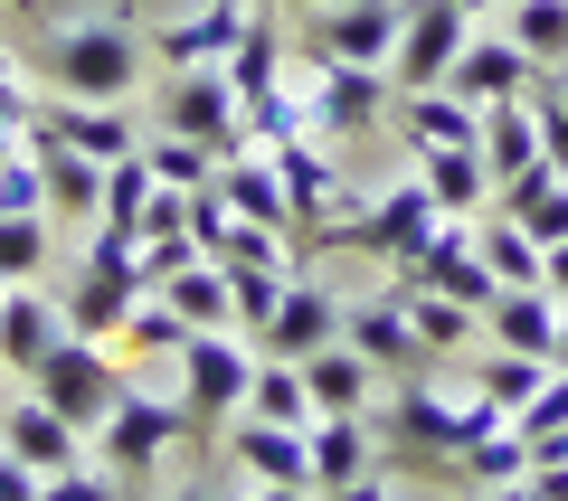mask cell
<instances>
[{
	"label": "cell",
	"mask_w": 568,
	"mask_h": 501,
	"mask_svg": "<svg viewBox=\"0 0 568 501\" xmlns=\"http://www.w3.org/2000/svg\"><path fill=\"white\" fill-rule=\"evenodd\" d=\"M398 20L407 0H332V10H304V29H294V48H304L313 67H388L398 58Z\"/></svg>",
	"instance_id": "obj_7"
},
{
	"label": "cell",
	"mask_w": 568,
	"mask_h": 501,
	"mask_svg": "<svg viewBox=\"0 0 568 501\" xmlns=\"http://www.w3.org/2000/svg\"><path fill=\"white\" fill-rule=\"evenodd\" d=\"M48 275V208H0V284Z\"/></svg>",
	"instance_id": "obj_34"
},
{
	"label": "cell",
	"mask_w": 568,
	"mask_h": 501,
	"mask_svg": "<svg viewBox=\"0 0 568 501\" xmlns=\"http://www.w3.org/2000/svg\"><path fill=\"white\" fill-rule=\"evenodd\" d=\"M493 501H540V492H530V473H521V482H493Z\"/></svg>",
	"instance_id": "obj_50"
},
{
	"label": "cell",
	"mask_w": 568,
	"mask_h": 501,
	"mask_svg": "<svg viewBox=\"0 0 568 501\" xmlns=\"http://www.w3.org/2000/svg\"><path fill=\"white\" fill-rule=\"evenodd\" d=\"M540 114H530V95H511V104H484V171H493V190H511L521 171H540Z\"/></svg>",
	"instance_id": "obj_24"
},
{
	"label": "cell",
	"mask_w": 568,
	"mask_h": 501,
	"mask_svg": "<svg viewBox=\"0 0 568 501\" xmlns=\"http://www.w3.org/2000/svg\"><path fill=\"white\" fill-rule=\"evenodd\" d=\"M142 161H152V181H171V190H209L219 181V152L190 142V133H142Z\"/></svg>",
	"instance_id": "obj_36"
},
{
	"label": "cell",
	"mask_w": 568,
	"mask_h": 501,
	"mask_svg": "<svg viewBox=\"0 0 568 501\" xmlns=\"http://www.w3.org/2000/svg\"><path fill=\"white\" fill-rule=\"evenodd\" d=\"M0 294H10V284H0Z\"/></svg>",
	"instance_id": "obj_55"
},
{
	"label": "cell",
	"mask_w": 568,
	"mask_h": 501,
	"mask_svg": "<svg viewBox=\"0 0 568 501\" xmlns=\"http://www.w3.org/2000/svg\"><path fill=\"white\" fill-rule=\"evenodd\" d=\"M549 360H530V350H493V360H474V398H493L503 417H521L530 398H540Z\"/></svg>",
	"instance_id": "obj_32"
},
{
	"label": "cell",
	"mask_w": 568,
	"mask_h": 501,
	"mask_svg": "<svg viewBox=\"0 0 568 501\" xmlns=\"http://www.w3.org/2000/svg\"><path fill=\"white\" fill-rule=\"evenodd\" d=\"M181 407H190V444H209L219 426L246 417V388H256V350L246 331H190L181 341Z\"/></svg>",
	"instance_id": "obj_4"
},
{
	"label": "cell",
	"mask_w": 568,
	"mask_h": 501,
	"mask_svg": "<svg viewBox=\"0 0 568 501\" xmlns=\"http://www.w3.org/2000/svg\"><path fill=\"white\" fill-rule=\"evenodd\" d=\"M511 39L530 48L540 67H568V0H511Z\"/></svg>",
	"instance_id": "obj_38"
},
{
	"label": "cell",
	"mask_w": 568,
	"mask_h": 501,
	"mask_svg": "<svg viewBox=\"0 0 568 501\" xmlns=\"http://www.w3.org/2000/svg\"><path fill=\"white\" fill-rule=\"evenodd\" d=\"M29 388H39L58 417H77L85 436H95L104 417H114V398H123V369H114V350L104 341H85V331H67L58 350H48L39 369H29Z\"/></svg>",
	"instance_id": "obj_8"
},
{
	"label": "cell",
	"mask_w": 568,
	"mask_h": 501,
	"mask_svg": "<svg viewBox=\"0 0 568 501\" xmlns=\"http://www.w3.org/2000/svg\"><path fill=\"white\" fill-rule=\"evenodd\" d=\"M0 444H10L20 463H39V473H67V463H85V426H77V417H58L39 388H29V398L0 417Z\"/></svg>",
	"instance_id": "obj_19"
},
{
	"label": "cell",
	"mask_w": 568,
	"mask_h": 501,
	"mask_svg": "<svg viewBox=\"0 0 568 501\" xmlns=\"http://www.w3.org/2000/svg\"><path fill=\"white\" fill-rule=\"evenodd\" d=\"M540 76H549V67L530 58L511 29H503V39H493V29H474V39L455 48V67H446V85H455L465 104H511V95H530Z\"/></svg>",
	"instance_id": "obj_14"
},
{
	"label": "cell",
	"mask_w": 568,
	"mask_h": 501,
	"mask_svg": "<svg viewBox=\"0 0 568 501\" xmlns=\"http://www.w3.org/2000/svg\"><path fill=\"white\" fill-rule=\"evenodd\" d=\"M284 58H294V39L275 29V10H246L237 48H227V76H237V104L265 95V85H284Z\"/></svg>",
	"instance_id": "obj_30"
},
{
	"label": "cell",
	"mask_w": 568,
	"mask_h": 501,
	"mask_svg": "<svg viewBox=\"0 0 568 501\" xmlns=\"http://www.w3.org/2000/svg\"><path fill=\"white\" fill-rule=\"evenodd\" d=\"M540 284L568 303V237H559V246H540Z\"/></svg>",
	"instance_id": "obj_46"
},
{
	"label": "cell",
	"mask_w": 568,
	"mask_h": 501,
	"mask_svg": "<svg viewBox=\"0 0 568 501\" xmlns=\"http://www.w3.org/2000/svg\"><path fill=\"white\" fill-rule=\"evenodd\" d=\"M0 10H20V20H39V0H0Z\"/></svg>",
	"instance_id": "obj_53"
},
{
	"label": "cell",
	"mask_w": 568,
	"mask_h": 501,
	"mask_svg": "<svg viewBox=\"0 0 568 501\" xmlns=\"http://www.w3.org/2000/svg\"><path fill=\"white\" fill-rule=\"evenodd\" d=\"M39 501H123V473L114 463H67V473H39Z\"/></svg>",
	"instance_id": "obj_42"
},
{
	"label": "cell",
	"mask_w": 568,
	"mask_h": 501,
	"mask_svg": "<svg viewBox=\"0 0 568 501\" xmlns=\"http://www.w3.org/2000/svg\"><path fill=\"white\" fill-rule=\"evenodd\" d=\"M58 341H67V303H48L39 284H10V294H0V369L29 379Z\"/></svg>",
	"instance_id": "obj_20"
},
{
	"label": "cell",
	"mask_w": 568,
	"mask_h": 501,
	"mask_svg": "<svg viewBox=\"0 0 568 501\" xmlns=\"http://www.w3.org/2000/svg\"><path fill=\"white\" fill-rule=\"evenodd\" d=\"M398 104V76L388 67H313V95H304V114H313V133L323 142H351V133H369V123Z\"/></svg>",
	"instance_id": "obj_12"
},
{
	"label": "cell",
	"mask_w": 568,
	"mask_h": 501,
	"mask_svg": "<svg viewBox=\"0 0 568 501\" xmlns=\"http://www.w3.org/2000/svg\"><path fill=\"white\" fill-rule=\"evenodd\" d=\"M152 237H190V190H152V200H142V246H152Z\"/></svg>",
	"instance_id": "obj_44"
},
{
	"label": "cell",
	"mask_w": 568,
	"mask_h": 501,
	"mask_svg": "<svg viewBox=\"0 0 568 501\" xmlns=\"http://www.w3.org/2000/svg\"><path fill=\"white\" fill-rule=\"evenodd\" d=\"M323 341H342V294L332 284H313V275H294L275 294V313L246 331V350L256 360H304V350H323Z\"/></svg>",
	"instance_id": "obj_11"
},
{
	"label": "cell",
	"mask_w": 568,
	"mask_h": 501,
	"mask_svg": "<svg viewBox=\"0 0 568 501\" xmlns=\"http://www.w3.org/2000/svg\"><path fill=\"white\" fill-rule=\"evenodd\" d=\"M388 275H398V284H417V294L474 303V313H484V303L503 294V275L484 265V246H474V227H465V218H446V227H436V237H426L407 265H388Z\"/></svg>",
	"instance_id": "obj_10"
},
{
	"label": "cell",
	"mask_w": 568,
	"mask_h": 501,
	"mask_svg": "<svg viewBox=\"0 0 568 501\" xmlns=\"http://www.w3.org/2000/svg\"><path fill=\"white\" fill-rule=\"evenodd\" d=\"M342 341L361 350L369 369H417V360H426V341H417V321H407V294H398V284H388V294L342 303Z\"/></svg>",
	"instance_id": "obj_18"
},
{
	"label": "cell",
	"mask_w": 568,
	"mask_h": 501,
	"mask_svg": "<svg viewBox=\"0 0 568 501\" xmlns=\"http://www.w3.org/2000/svg\"><path fill=\"white\" fill-rule=\"evenodd\" d=\"M152 133H190V142H209L219 161L256 142L227 67H171V76H162V104H152Z\"/></svg>",
	"instance_id": "obj_5"
},
{
	"label": "cell",
	"mask_w": 568,
	"mask_h": 501,
	"mask_svg": "<svg viewBox=\"0 0 568 501\" xmlns=\"http://www.w3.org/2000/svg\"><path fill=\"white\" fill-rule=\"evenodd\" d=\"M275 181H284V200H294V237H323V218H332V161H323V133H294V142H275ZM294 246V256H304Z\"/></svg>",
	"instance_id": "obj_22"
},
{
	"label": "cell",
	"mask_w": 568,
	"mask_h": 501,
	"mask_svg": "<svg viewBox=\"0 0 568 501\" xmlns=\"http://www.w3.org/2000/svg\"><path fill=\"white\" fill-rule=\"evenodd\" d=\"M20 67L48 85V95L123 104L142 76H152V48H142L133 20H77V29H39V48H29Z\"/></svg>",
	"instance_id": "obj_1"
},
{
	"label": "cell",
	"mask_w": 568,
	"mask_h": 501,
	"mask_svg": "<svg viewBox=\"0 0 568 501\" xmlns=\"http://www.w3.org/2000/svg\"><path fill=\"white\" fill-rule=\"evenodd\" d=\"M530 114H540V152L568 171V67H549V76L530 85Z\"/></svg>",
	"instance_id": "obj_41"
},
{
	"label": "cell",
	"mask_w": 568,
	"mask_h": 501,
	"mask_svg": "<svg viewBox=\"0 0 568 501\" xmlns=\"http://www.w3.org/2000/svg\"><path fill=\"white\" fill-rule=\"evenodd\" d=\"M246 29V0H200V10H181V20L142 29V48H152V67H227V48H237Z\"/></svg>",
	"instance_id": "obj_16"
},
{
	"label": "cell",
	"mask_w": 568,
	"mask_h": 501,
	"mask_svg": "<svg viewBox=\"0 0 568 501\" xmlns=\"http://www.w3.org/2000/svg\"><path fill=\"white\" fill-rule=\"evenodd\" d=\"M20 133H58V142H77L85 161H123V152H142V123L123 114V104H85V95H39Z\"/></svg>",
	"instance_id": "obj_15"
},
{
	"label": "cell",
	"mask_w": 568,
	"mask_h": 501,
	"mask_svg": "<svg viewBox=\"0 0 568 501\" xmlns=\"http://www.w3.org/2000/svg\"><path fill=\"white\" fill-rule=\"evenodd\" d=\"M0 208H48V190H39V161H29V142H0Z\"/></svg>",
	"instance_id": "obj_43"
},
{
	"label": "cell",
	"mask_w": 568,
	"mask_h": 501,
	"mask_svg": "<svg viewBox=\"0 0 568 501\" xmlns=\"http://www.w3.org/2000/svg\"><path fill=\"white\" fill-rule=\"evenodd\" d=\"M474 246H484V265H493L503 284H540V237H530L521 218H503V208H493V218H484V237H474Z\"/></svg>",
	"instance_id": "obj_37"
},
{
	"label": "cell",
	"mask_w": 568,
	"mask_h": 501,
	"mask_svg": "<svg viewBox=\"0 0 568 501\" xmlns=\"http://www.w3.org/2000/svg\"><path fill=\"white\" fill-rule=\"evenodd\" d=\"M549 369H568V303H559V350H549Z\"/></svg>",
	"instance_id": "obj_51"
},
{
	"label": "cell",
	"mask_w": 568,
	"mask_h": 501,
	"mask_svg": "<svg viewBox=\"0 0 568 501\" xmlns=\"http://www.w3.org/2000/svg\"><path fill=\"white\" fill-rule=\"evenodd\" d=\"M446 227V208H436V190L407 171V181H388V190H369L351 218H323V237L304 246V256H369V265H407L426 237Z\"/></svg>",
	"instance_id": "obj_3"
},
{
	"label": "cell",
	"mask_w": 568,
	"mask_h": 501,
	"mask_svg": "<svg viewBox=\"0 0 568 501\" xmlns=\"http://www.w3.org/2000/svg\"><path fill=\"white\" fill-rule=\"evenodd\" d=\"M388 284H398V275H388ZM398 294H407V321H417V341H426V350H465V341H474V321H484L474 303L417 294V284H398Z\"/></svg>",
	"instance_id": "obj_35"
},
{
	"label": "cell",
	"mask_w": 568,
	"mask_h": 501,
	"mask_svg": "<svg viewBox=\"0 0 568 501\" xmlns=\"http://www.w3.org/2000/svg\"><path fill=\"white\" fill-rule=\"evenodd\" d=\"M0 501H39V463H20L10 444H0Z\"/></svg>",
	"instance_id": "obj_45"
},
{
	"label": "cell",
	"mask_w": 568,
	"mask_h": 501,
	"mask_svg": "<svg viewBox=\"0 0 568 501\" xmlns=\"http://www.w3.org/2000/svg\"><path fill=\"white\" fill-rule=\"evenodd\" d=\"M246 417H275V426H313L323 407H313L304 369L294 360H256V388H246Z\"/></svg>",
	"instance_id": "obj_31"
},
{
	"label": "cell",
	"mask_w": 568,
	"mask_h": 501,
	"mask_svg": "<svg viewBox=\"0 0 568 501\" xmlns=\"http://www.w3.org/2000/svg\"><path fill=\"white\" fill-rule=\"evenodd\" d=\"M95 436H104V463H114L123 482H152V473H162V454H171V444H190V407H171V398H142V388L123 379L114 417H104Z\"/></svg>",
	"instance_id": "obj_9"
},
{
	"label": "cell",
	"mask_w": 568,
	"mask_h": 501,
	"mask_svg": "<svg viewBox=\"0 0 568 501\" xmlns=\"http://www.w3.org/2000/svg\"><path fill=\"white\" fill-rule=\"evenodd\" d=\"M484 321H493V350H530V360L559 350V294L549 284H503L484 303Z\"/></svg>",
	"instance_id": "obj_23"
},
{
	"label": "cell",
	"mask_w": 568,
	"mask_h": 501,
	"mask_svg": "<svg viewBox=\"0 0 568 501\" xmlns=\"http://www.w3.org/2000/svg\"><path fill=\"white\" fill-rule=\"evenodd\" d=\"M20 142H29V161H39L48 218H77V227H95V218H104V161H85L77 142H58V133H20Z\"/></svg>",
	"instance_id": "obj_17"
},
{
	"label": "cell",
	"mask_w": 568,
	"mask_h": 501,
	"mask_svg": "<svg viewBox=\"0 0 568 501\" xmlns=\"http://www.w3.org/2000/svg\"><path fill=\"white\" fill-rule=\"evenodd\" d=\"M227 454H237V473H256V482H304L313 492V436L304 426L246 417V426H227Z\"/></svg>",
	"instance_id": "obj_21"
},
{
	"label": "cell",
	"mask_w": 568,
	"mask_h": 501,
	"mask_svg": "<svg viewBox=\"0 0 568 501\" xmlns=\"http://www.w3.org/2000/svg\"><path fill=\"white\" fill-rule=\"evenodd\" d=\"M114 341H123V350H171V360H181V341H190V321L171 313V303H133V321H123Z\"/></svg>",
	"instance_id": "obj_40"
},
{
	"label": "cell",
	"mask_w": 568,
	"mask_h": 501,
	"mask_svg": "<svg viewBox=\"0 0 568 501\" xmlns=\"http://www.w3.org/2000/svg\"><path fill=\"white\" fill-rule=\"evenodd\" d=\"M407 171H417L426 190H436V208L446 218H474V208H493V171H484V152H407Z\"/></svg>",
	"instance_id": "obj_26"
},
{
	"label": "cell",
	"mask_w": 568,
	"mask_h": 501,
	"mask_svg": "<svg viewBox=\"0 0 568 501\" xmlns=\"http://www.w3.org/2000/svg\"><path fill=\"white\" fill-rule=\"evenodd\" d=\"M162 303L190 321V331H237V294H227V265L219 256H190L181 275L162 284Z\"/></svg>",
	"instance_id": "obj_27"
},
{
	"label": "cell",
	"mask_w": 568,
	"mask_h": 501,
	"mask_svg": "<svg viewBox=\"0 0 568 501\" xmlns=\"http://www.w3.org/2000/svg\"><path fill=\"white\" fill-rule=\"evenodd\" d=\"M521 473H530V436L521 426H493V436H474L465 454H455V482H484V492L493 482H521Z\"/></svg>",
	"instance_id": "obj_33"
},
{
	"label": "cell",
	"mask_w": 568,
	"mask_h": 501,
	"mask_svg": "<svg viewBox=\"0 0 568 501\" xmlns=\"http://www.w3.org/2000/svg\"><path fill=\"white\" fill-rule=\"evenodd\" d=\"M294 284V265L284 256H256V265H227V294H237V331H256L265 313H275V294Z\"/></svg>",
	"instance_id": "obj_39"
},
{
	"label": "cell",
	"mask_w": 568,
	"mask_h": 501,
	"mask_svg": "<svg viewBox=\"0 0 568 501\" xmlns=\"http://www.w3.org/2000/svg\"><path fill=\"white\" fill-rule=\"evenodd\" d=\"M493 426H511L493 398H436V388H398V398L369 417V436H379V454L417 463V473H455V454H465L474 436H493Z\"/></svg>",
	"instance_id": "obj_2"
},
{
	"label": "cell",
	"mask_w": 568,
	"mask_h": 501,
	"mask_svg": "<svg viewBox=\"0 0 568 501\" xmlns=\"http://www.w3.org/2000/svg\"><path fill=\"white\" fill-rule=\"evenodd\" d=\"M162 501H219V492H209V482H181V492H162Z\"/></svg>",
	"instance_id": "obj_52"
},
{
	"label": "cell",
	"mask_w": 568,
	"mask_h": 501,
	"mask_svg": "<svg viewBox=\"0 0 568 501\" xmlns=\"http://www.w3.org/2000/svg\"><path fill=\"white\" fill-rule=\"evenodd\" d=\"M493 208L521 218L540 246H559V237H568V171H559V161H540V171H521L511 190H493Z\"/></svg>",
	"instance_id": "obj_28"
},
{
	"label": "cell",
	"mask_w": 568,
	"mask_h": 501,
	"mask_svg": "<svg viewBox=\"0 0 568 501\" xmlns=\"http://www.w3.org/2000/svg\"><path fill=\"white\" fill-rule=\"evenodd\" d=\"M294 369H304V388H313V407H323V417H361V407H369V379H379V369H369L351 341H323V350H304Z\"/></svg>",
	"instance_id": "obj_25"
},
{
	"label": "cell",
	"mask_w": 568,
	"mask_h": 501,
	"mask_svg": "<svg viewBox=\"0 0 568 501\" xmlns=\"http://www.w3.org/2000/svg\"><path fill=\"white\" fill-rule=\"evenodd\" d=\"M313 492H332V482H361L369 463H379V436H369V417H313Z\"/></svg>",
	"instance_id": "obj_29"
},
{
	"label": "cell",
	"mask_w": 568,
	"mask_h": 501,
	"mask_svg": "<svg viewBox=\"0 0 568 501\" xmlns=\"http://www.w3.org/2000/svg\"><path fill=\"white\" fill-rule=\"evenodd\" d=\"M474 10L465 0H407V20H398V58H388V76L398 85H446V67H455V48L474 39Z\"/></svg>",
	"instance_id": "obj_13"
},
{
	"label": "cell",
	"mask_w": 568,
	"mask_h": 501,
	"mask_svg": "<svg viewBox=\"0 0 568 501\" xmlns=\"http://www.w3.org/2000/svg\"><path fill=\"white\" fill-rule=\"evenodd\" d=\"M246 501H313V492H304V482H256Z\"/></svg>",
	"instance_id": "obj_49"
},
{
	"label": "cell",
	"mask_w": 568,
	"mask_h": 501,
	"mask_svg": "<svg viewBox=\"0 0 568 501\" xmlns=\"http://www.w3.org/2000/svg\"><path fill=\"white\" fill-rule=\"evenodd\" d=\"M275 10H332V0H275Z\"/></svg>",
	"instance_id": "obj_54"
},
{
	"label": "cell",
	"mask_w": 568,
	"mask_h": 501,
	"mask_svg": "<svg viewBox=\"0 0 568 501\" xmlns=\"http://www.w3.org/2000/svg\"><path fill=\"white\" fill-rule=\"evenodd\" d=\"M530 492H540V501H568V463H530Z\"/></svg>",
	"instance_id": "obj_47"
},
{
	"label": "cell",
	"mask_w": 568,
	"mask_h": 501,
	"mask_svg": "<svg viewBox=\"0 0 568 501\" xmlns=\"http://www.w3.org/2000/svg\"><path fill=\"white\" fill-rule=\"evenodd\" d=\"M152 294V275H142V256L123 237H104L95 227V246H85V265H77V284H67V331H85V341H114L123 321H133V303Z\"/></svg>",
	"instance_id": "obj_6"
},
{
	"label": "cell",
	"mask_w": 568,
	"mask_h": 501,
	"mask_svg": "<svg viewBox=\"0 0 568 501\" xmlns=\"http://www.w3.org/2000/svg\"><path fill=\"white\" fill-rule=\"evenodd\" d=\"M313 501H388V492H379V482L361 473V482H332V492H313Z\"/></svg>",
	"instance_id": "obj_48"
}]
</instances>
